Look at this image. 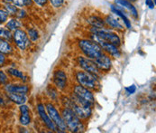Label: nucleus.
Returning <instances> with one entry per match:
<instances>
[{"mask_svg":"<svg viewBox=\"0 0 156 133\" xmlns=\"http://www.w3.org/2000/svg\"><path fill=\"white\" fill-rule=\"evenodd\" d=\"M89 33H90L89 39L93 41L99 39V40L110 43L117 47L121 45L120 37L109 28H97V27L90 26Z\"/></svg>","mask_w":156,"mask_h":133,"instance_id":"1","label":"nucleus"},{"mask_svg":"<svg viewBox=\"0 0 156 133\" xmlns=\"http://www.w3.org/2000/svg\"><path fill=\"white\" fill-rule=\"evenodd\" d=\"M61 115L64 122L66 123L67 129H69L71 132H80L85 130V126L81 120L70 108L63 107L62 109Z\"/></svg>","mask_w":156,"mask_h":133,"instance_id":"2","label":"nucleus"},{"mask_svg":"<svg viewBox=\"0 0 156 133\" xmlns=\"http://www.w3.org/2000/svg\"><path fill=\"white\" fill-rule=\"evenodd\" d=\"M78 45L83 54L92 60L98 58L104 53L100 45L91 39H81L79 41Z\"/></svg>","mask_w":156,"mask_h":133,"instance_id":"3","label":"nucleus"},{"mask_svg":"<svg viewBox=\"0 0 156 133\" xmlns=\"http://www.w3.org/2000/svg\"><path fill=\"white\" fill-rule=\"evenodd\" d=\"M76 81L78 84L89 89V90H97L100 87V83L98 81V76L93 73H90L86 71H78L75 74Z\"/></svg>","mask_w":156,"mask_h":133,"instance_id":"4","label":"nucleus"},{"mask_svg":"<svg viewBox=\"0 0 156 133\" xmlns=\"http://www.w3.org/2000/svg\"><path fill=\"white\" fill-rule=\"evenodd\" d=\"M63 102H64V107L70 108L80 120H88L92 114L91 107H87V106H83L81 104L76 103L70 98H66V100Z\"/></svg>","mask_w":156,"mask_h":133,"instance_id":"5","label":"nucleus"},{"mask_svg":"<svg viewBox=\"0 0 156 133\" xmlns=\"http://www.w3.org/2000/svg\"><path fill=\"white\" fill-rule=\"evenodd\" d=\"M45 110L47 111L49 117L51 118V120L54 122V124L58 128L59 131H67L66 123L64 122L61 113L58 111V110L55 108V106L52 103H51V102L45 103Z\"/></svg>","mask_w":156,"mask_h":133,"instance_id":"6","label":"nucleus"},{"mask_svg":"<svg viewBox=\"0 0 156 133\" xmlns=\"http://www.w3.org/2000/svg\"><path fill=\"white\" fill-rule=\"evenodd\" d=\"M77 61H78V65H80V67L82 70L99 76L100 71L98 68L94 60H92L90 58H88L86 56H79L78 59H77Z\"/></svg>","mask_w":156,"mask_h":133,"instance_id":"7","label":"nucleus"},{"mask_svg":"<svg viewBox=\"0 0 156 133\" xmlns=\"http://www.w3.org/2000/svg\"><path fill=\"white\" fill-rule=\"evenodd\" d=\"M13 40L20 50H25L30 45V39L26 32L20 28L13 32Z\"/></svg>","mask_w":156,"mask_h":133,"instance_id":"8","label":"nucleus"},{"mask_svg":"<svg viewBox=\"0 0 156 133\" xmlns=\"http://www.w3.org/2000/svg\"><path fill=\"white\" fill-rule=\"evenodd\" d=\"M73 93L75 95H77L79 98L88 102L89 103L94 106V104H95V97H94L92 91L89 89L85 88V87H83V86H81L80 84H77L73 88Z\"/></svg>","mask_w":156,"mask_h":133,"instance_id":"9","label":"nucleus"},{"mask_svg":"<svg viewBox=\"0 0 156 133\" xmlns=\"http://www.w3.org/2000/svg\"><path fill=\"white\" fill-rule=\"evenodd\" d=\"M37 111H38V114L40 116V118L42 119V120L44 121V123L45 124V126L51 130V131H59L58 128L56 127V125L54 124V122L51 120V118L49 117L47 111L45 110L44 104L43 103H38L37 104Z\"/></svg>","mask_w":156,"mask_h":133,"instance_id":"10","label":"nucleus"},{"mask_svg":"<svg viewBox=\"0 0 156 133\" xmlns=\"http://www.w3.org/2000/svg\"><path fill=\"white\" fill-rule=\"evenodd\" d=\"M53 83L56 88L63 91L67 87V75L62 70H57L53 73Z\"/></svg>","mask_w":156,"mask_h":133,"instance_id":"11","label":"nucleus"},{"mask_svg":"<svg viewBox=\"0 0 156 133\" xmlns=\"http://www.w3.org/2000/svg\"><path fill=\"white\" fill-rule=\"evenodd\" d=\"M96 43L100 45V47L102 48L103 52H105L107 54H109L113 57H115V58H118L121 56V53L120 51L118 50V47L114 45V44H110V43H108V42H105V41H102V40H96L95 41Z\"/></svg>","mask_w":156,"mask_h":133,"instance_id":"12","label":"nucleus"},{"mask_svg":"<svg viewBox=\"0 0 156 133\" xmlns=\"http://www.w3.org/2000/svg\"><path fill=\"white\" fill-rule=\"evenodd\" d=\"M98 68L99 69L100 72H108L110 71L112 67V62L109 58V55L103 53L98 58L95 59L94 60Z\"/></svg>","mask_w":156,"mask_h":133,"instance_id":"13","label":"nucleus"},{"mask_svg":"<svg viewBox=\"0 0 156 133\" xmlns=\"http://www.w3.org/2000/svg\"><path fill=\"white\" fill-rule=\"evenodd\" d=\"M5 92H14V93H18L26 95L29 92V87L27 85H23V84H5Z\"/></svg>","mask_w":156,"mask_h":133,"instance_id":"14","label":"nucleus"},{"mask_svg":"<svg viewBox=\"0 0 156 133\" xmlns=\"http://www.w3.org/2000/svg\"><path fill=\"white\" fill-rule=\"evenodd\" d=\"M104 21L106 23L107 26L108 27H110L111 29H114V30H116V31H124V26L121 23L118 21L117 18H115L114 16L112 15H108L106 16V17L104 18Z\"/></svg>","mask_w":156,"mask_h":133,"instance_id":"15","label":"nucleus"},{"mask_svg":"<svg viewBox=\"0 0 156 133\" xmlns=\"http://www.w3.org/2000/svg\"><path fill=\"white\" fill-rule=\"evenodd\" d=\"M86 22L89 24L92 27H97V28H108L104 19L97 15H91L89 16L86 18Z\"/></svg>","mask_w":156,"mask_h":133,"instance_id":"16","label":"nucleus"},{"mask_svg":"<svg viewBox=\"0 0 156 133\" xmlns=\"http://www.w3.org/2000/svg\"><path fill=\"white\" fill-rule=\"evenodd\" d=\"M20 118L19 121L23 126H27L31 123V115H30V110L29 107L25 104L20 105Z\"/></svg>","mask_w":156,"mask_h":133,"instance_id":"17","label":"nucleus"},{"mask_svg":"<svg viewBox=\"0 0 156 133\" xmlns=\"http://www.w3.org/2000/svg\"><path fill=\"white\" fill-rule=\"evenodd\" d=\"M111 10L113 13H115V14H116L117 16H119V17H121L123 20H124L125 24L126 25V27H127L128 29H131V28H132V24H131V22L129 21L128 17H126V14L124 12V9H123V7H122L121 6H119V5L114 6V5H112Z\"/></svg>","mask_w":156,"mask_h":133,"instance_id":"18","label":"nucleus"},{"mask_svg":"<svg viewBox=\"0 0 156 133\" xmlns=\"http://www.w3.org/2000/svg\"><path fill=\"white\" fill-rule=\"evenodd\" d=\"M115 2L116 5H119L122 7L126 8L134 18H138V12H137L135 6L131 3V1H129V0H115Z\"/></svg>","mask_w":156,"mask_h":133,"instance_id":"19","label":"nucleus"},{"mask_svg":"<svg viewBox=\"0 0 156 133\" xmlns=\"http://www.w3.org/2000/svg\"><path fill=\"white\" fill-rule=\"evenodd\" d=\"M7 98L16 104L18 105H22L25 104V102H27V97L26 95H23V94H18V93H14V92H6Z\"/></svg>","mask_w":156,"mask_h":133,"instance_id":"20","label":"nucleus"},{"mask_svg":"<svg viewBox=\"0 0 156 133\" xmlns=\"http://www.w3.org/2000/svg\"><path fill=\"white\" fill-rule=\"evenodd\" d=\"M21 26H22L21 22L18 20V18H16V17H12L11 19L7 20V22L5 24V27L11 32H14L16 29H19Z\"/></svg>","mask_w":156,"mask_h":133,"instance_id":"21","label":"nucleus"},{"mask_svg":"<svg viewBox=\"0 0 156 133\" xmlns=\"http://www.w3.org/2000/svg\"><path fill=\"white\" fill-rule=\"evenodd\" d=\"M0 52L4 54H10L13 52V47L8 41L0 39Z\"/></svg>","mask_w":156,"mask_h":133,"instance_id":"22","label":"nucleus"},{"mask_svg":"<svg viewBox=\"0 0 156 133\" xmlns=\"http://www.w3.org/2000/svg\"><path fill=\"white\" fill-rule=\"evenodd\" d=\"M4 9L5 10V12L8 14L9 17H15L18 10V7L15 6L13 3H4Z\"/></svg>","mask_w":156,"mask_h":133,"instance_id":"23","label":"nucleus"},{"mask_svg":"<svg viewBox=\"0 0 156 133\" xmlns=\"http://www.w3.org/2000/svg\"><path fill=\"white\" fill-rule=\"evenodd\" d=\"M13 38V34L11 31H9L6 27L0 26V39L11 41Z\"/></svg>","mask_w":156,"mask_h":133,"instance_id":"24","label":"nucleus"},{"mask_svg":"<svg viewBox=\"0 0 156 133\" xmlns=\"http://www.w3.org/2000/svg\"><path fill=\"white\" fill-rule=\"evenodd\" d=\"M7 72H8V73L10 75H12L14 77H16V78H18V79L23 81V82H26L27 77L23 73V72H21V71H19V70H17L16 68H9L7 70Z\"/></svg>","mask_w":156,"mask_h":133,"instance_id":"25","label":"nucleus"},{"mask_svg":"<svg viewBox=\"0 0 156 133\" xmlns=\"http://www.w3.org/2000/svg\"><path fill=\"white\" fill-rule=\"evenodd\" d=\"M26 34L28 35V38L32 42H36L39 39V33H38V31L35 28H30V29H28Z\"/></svg>","mask_w":156,"mask_h":133,"instance_id":"26","label":"nucleus"},{"mask_svg":"<svg viewBox=\"0 0 156 133\" xmlns=\"http://www.w3.org/2000/svg\"><path fill=\"white\" fill-rule=\"evenodd\" d=\"M15 6H16L19 8L26 7V6H31L33 5V0H13L12 2Z\"/></svg>","mask_w":156,"mask_h":133,"instance_id":"27","label":"nucleus"},{"mask_svg":"<svg viewBox=\"0 0 156 133\" xmlns=\"http://www.w3.org/2000/svg\"><path fill=\"white\" fill-rule=\"evenodd\" d=\"M8 17H9V16L5 12V10L4 8H0V24L7 22Z\"/></svg>","mask_w":156,"mask_h":133,"instance_id":"28","label":"nucleus"},{"mask_svg":"<svg viewBox=\"0 0 156 133\" xmlns=\"http://www.w3.org/2000/svg\"><path fill=\"white\" fill-rule=\"evenodd\" d=\"M8 83V78L6 74L0 70V85H5Z\"/></svg>","mask_w":156,"mask_h":133,"instance_id":"29","label":"nucleus"},{"mask_svg":"<svg viewBox=\"0 0 156 133\" xmlns=\"http://www.w3.org/2000/svg\"><path fill=\"white\" fill-rule=\"evenodd\" d=\"M48 1H50L51 5L55 8H59L64 4V0H48Z\"/></svg>","mask_w":156,"mask_h":133,"instance_id":"30","label":"nucleus"},{"mask_svg":"<svg viewBox=\"0 0 156 133\" xmlns=\"http://www.w3.org/2000/svg\"><path fill=\"white\" fill-rule=\"evenodd\" d=\"M16 17V18H18V19L24 18V17H26V12H25V10H23V8H18Z\"/></svg>","mask_w":156,"mask_h":133,"instance_id":"31","label":"nucleus"},{"mask_svg":"<svg viewBox=\"0 0 156 133\" xmlns=\"http://www.w3.org/2000/svg\"><path fill=\"white\" fill-rule=\"evenodd\" d=\"M34 3H35L36 5L40 6H44L47 5L48 0H33Z\"/></svg>","mask_w":156,"mask_h":133,"instance_id":"32","label":"nucleus"},{"mask_svg":"<svg viewBox=\"0 0 156 133\" xmlns=\"http://www.w3.org/2000/svg\"><path fill=\"white\" fill-rule=\"evenodd\" d=\"M126 92H127L128 94H133V93L135 92V91H136V87H135L134 85H132V86L126 87Z\"/></svg>","mask_w":156,"mask_h":133,"instance_id":"33","label":"nucleus"},{"mask_svg":"<svg viewBox=\"0 0 156 133\" xmlns=\"http://www.w3.org/2000/svg\"><path fill=\"white\" fill-rule=\"evenodd\" d=\"M145 4H146V6H147L150 9H154V8L155 3H154L153 0H145Z\"/></svg>","mask_w":156,"mask_h":133,"instance_id":"34","label":"nucleus"},{"mask_svg":"<svg viewBox=\"0 0 156 133\" xmlns=\"http://www.w3.org/2000/svg\"><path fill=\"white\" fill-rule=\"evenodd\" d=\"M5 64V56L4 54H2L0 52V67L4 66Z\"/></svg>","mask_w":156,"mask_h":133,"instance_id":"35","label":"nucleus"},{"mask_svg":"<svg viewBox=\"0 0 156 133\" xmlns=\"http://www.w3.org/2000/svg\"><path fill=\"white\" fill-rule=\"evenodd\" d=\"M3 3H12L13 0H1Z\"/></svg>","mask_w":156,"mask_h":133,"instance_id":"36","label":"nucleus"}]
</instances>
